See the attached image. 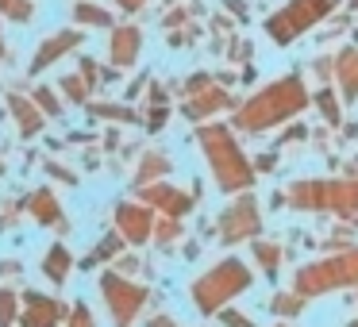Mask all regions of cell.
I'll use <instances>...</instances> for the list:
<instances>
[{"label":"cell","instance_id":"1","mask_svg":"<svg viewBox=\"0 0 358 327\" xmlns=\"http://www.w3.org/2000/svg\"><path fill=\"white\" fill-rule=\"evenodd\" d=\"M247 281L250 277H247V270H243L239 262H224V266H216L208 277H201L193 285V300L201 304V312H216L227 296H235L239 289H247Z\"/></svg>","mask_w":358,"mask_h":327},{"label":"cell","instance_id":"2","mask_svg":"<svg viewBox=\"0 0 358 327\" xmlns=\"http://www.w3.org/2000/svg\"><path fill=\"white\" fill-rule=\"evenodd\" d=\"M301 104H304L301 85H296V81H281V85H273L270 93H262V96H258V101L250 104L247 112H243L239 124H243V127H250V131H258V127L273 124L278 116H285V112L301 108Z\"/></svg>","mask_w":358,"mask_h":327},{"label":"cell","instance_id":"3","mask_svg":"<svg viewBox=\"0 0 358 327\" xmlns=\"http://www.w3.org/2000/svg\"><path fill=\"white\" fill-rule=\"evenodd\" d=\"M204 147H208L212 166H216L224 189H243V185H250V170H247V162L239 158L235 143L227 139V131H204Z\"/></svg>","mask_w":358,"mask_h":327},{"label":"cell","instance_id":"4","mask_svg":"<svg viewBox=\"0 0 358 327\" xmlns=\"http://www.w3.org/2000/svg\"><path fill=\"white\" fill-rule=\"evenodd\" d=\"M358 281V254H347V258H335V262H324V266H312L296 277V289L301 293H327L335 285H350Z\"/></svg>","mask_w":358,"mask_h":327},{"label":"cell","instance_id":"5","mask_svg":"<svg viewBox=\"0 0 358 327\" xmlns=\"http://www.w3.org/2000/svg\"><path fill=\"white\" fill-rule=\"evenodd\" d=\"M101 289H104V296H108L112 316H116V324H120V327H127V324H131V319H135V312H139V304L147 300V293H143V289L127 285V281L112 277V273H104V277H101Z\"/></svg>","mask_w":358,"mask_h":327},{"label":"cell","instance_id":"6","mask_svg":"<svg viewBox=\"0 0 358 327\" xmlns=\"http://www.w3.org/2000/svg\"><path fill=\"white\" fill-rule=\"evenodd\" d=\"M27 316H24V327H55L58 324V312H62V304L58 300H43V296H27Z\"/></svg>","mask_w":358,"mask_h":327},{"label":"cell","instance_id":"7","mask_svg":"<svg viewBox=\"0 0 358 327\" xmlns=\"http://www.w3.org/2000/svg\"><path fill=\"white\" fill-rule=\"evenodd\" d=\"M258 227V219H255V208H250L247 201L239 204V208L231 212V219H224V239H243V235H250Z\"/></svg>","mask_w":358,"mask_h":327},{"label":"cell","instance_id":"8","mask_svg":"<svg viewBox=\"0 0 358 327\" xmlns=\"http://www.w3.org/2000/svg\"><path fill=\"white\" fill-rule=\"evenodd\" d=\"M120 224H124V231L131 235L135 242H139V239H147L150 219H147V212H143V208H120Z\"/></svg>","mask_w":358,"mask_h":327},{"label":"cell","instance_id":"9","mask_svg":"<svg viewBox=\"0 0 358 327\" xmlns=\"http://www.w3.org/2000/svg\"><path fill=\"white\" fill-rule=\"evenodd\" d=\"M66 270H70V254H66V247H55L47 258V277L50 281H66Z\"/></svg>","mask_w":358,"mask_h":327},{"label":"cell","instance_id":"10","mask_svg":"<svg viewBox=\"0 0 358 327\" xmlns=\"http://www.w3.org/2000/svg\"><path fill=\"white\" fill-rule=\"evenodd\" d=\"M31 208H35V216H39L43 224H55L58 219V208H55V201H50V193H35Z\"/></svg>","mask_w":358,"mask_h":327},{"label":"cell","instance_id":"11","mask_svg":"<svg viewBox=\"0 0 358 327\" xmlns=\"http://www.w3.org/2000/svg\"><path fill=\"white\" fill-rule=\"evenodd\" d=\"M12 319H16V296L0 289V327H8Z\"/></svg>","mask_w":358,"mask_h":327},{"label":"cell","instance_id":"12","mask_svg":"<svg viewBox=\"0 0 358 327\" xmlns=\"http://www.w3.org/2000/svg\"><path fill=\"white\" fill-rule=\"evenodd\" d=\"M273 312H281V316H296V312H301V300H296V296H278V300H273Z\"/></svg>","mask_w":358,"mask_h":327},{"label":"cell","instance_id":"13","mask_svg":"<svg viewBox=\"0 0 358 327\" xmlns=\"http://www.w3.org/2000/svg\"><path fill=\"white\" fill-rule=\"evenodd\" d=\"M70 327H93V316H89V308H85V304H78V308H73Z\"/></svg>","mask_w":358,"mask_h":327},{"label":"cell","instance_id":"14","mask_svg":"<svg viewBox=\"0 0 358 327\" xmlns=\"http://www.w3.org/2000/svg\"><path fill=\"white\" fill-rule=\"evenodd\" d=\"M255 250H258V258L266 262V270H273V266H278V250H273V247H255Z\"/></svg>","mask_w":358,"mask_h":327},{"label":"cell","instance_id":"15","mask_svg":"<svg viewBox=\"0 0 358 327\" xmlns=\"http://www.w3.org/2000/svg\"><path fill=\"white\" fill-rule=\"evenodd\" d=\"M116 250H120V239H104L96 254H101V258H108V254H116Z\"/></svg>","mask_w":358,"mask_h":327},{"label":"cell","instance_id":"16","mask_svg":"<svg viewBox=\"0 0 358 327\" xmlns=\"http://www.w3.org/2000/svg\"><path fill=\"white\" fill-rule=\"evenodd\" d=\"M224 324H227V327H250L247 319H243V316H235V312H224Z\"/></svg>","mask_w":358,"mask_h":327},{"label":"cell","instance_id":"17","mask_svg":"<svg viewBox=\"0 0 358 327\" xmlns=\"http://www.w3.org/2000/svg\"><path fill=\"white\" fill-rule=\"evenodd\" d=\"M350 327H358V324H350Z\"/></svg>","mask_w":358,"mask_h":327}]
</instances>
